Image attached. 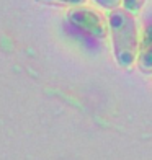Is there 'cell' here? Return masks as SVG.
<instances>
[{
  "label": "cell",
  "instance_id": "6da1fadb",
  "mask_svg": "<svg viewBox=\"0 0 152 160\" xmlns=\"http://www.w3.org/2000/svg\"><path fill=\"white\" fill-rule=\"evenodd\" d=\"M106 21L114 61L121 69H131L136 64L141 36L136 17L126 12L123 7H118V8L108 12Z\"/></svg>",
  "mask_w": 152,
  "mask_h": 160
},
{
  "label": "cell",
  "instance_id": "7a4b0ae2",
  "mask_svg": "<svg viewBox=\"0 0 152 160\" xmlns=\"http://www.w3.org/2000/svg\"><path fill=\"white\" fill-rule=\"evenodd\" d=\"M66 18L72 28H75L79 33H82L87 38L105 39L108 36V21L98 12L85 5L70 7Z\"/></svg>",
  "mask_w": 152,
  "mask_h": 160
},
{
  "label": "cell",
  "instance_id": "3957f363",
  "mask_svg": "<svg viewBox=\"0 0 152 160\" xmlns=\"http://www.w3.org/2000/svg\"><path fill=\"white\" fill-rule=\"evenodd\" d=\"M136 64L144 75H152V25H146L139 36Z\"/></svg>",
  "mask_w": 152,
  "mask_h": 160
},
{
  "label": "cell",
  "instance_id": "277c9868",
  "mask_svg": "<svg viewBox=\"0 0 152 160\" xmlns=\"http://www.w3.org/2000/svg\"><path fill=\"white\" fill-rule=\"evenodd\" d=\"M147 0H121V7L124 8L126 12L133 13V15H139L141 10L144 8V5H146Z\"/></svg>",
  "mask_w": 152,
  "mask_h": 160
},
{
  "label": "cell",
  "instance_id": "5b68a950",
  "mask_svg": "<svg viewBox=\"0 0 152 160\" xmlns=\"http://www.w3.org/2000/svg\"><path fill=\"white\" fill-rule=\"evenodd\" d=\"M95 5H98L100 8H103V10H114V8H118V7H121V0H92Z\"/></svg>",
  "mask_w": 152,
  "mask_h": 160
},
{
  "label": "cell",
  "instance_id": "8992f818",
  "mask_svg": "<svg viewBox=\"0 0 152 160\" xmlns=\"http://www.w3.org/2000/svg\"><path fill=\"white\" fill-rule=\"evenodd\" d=\"M46 3H56V5H67V7H79V5H85L87 0H41Z\"/></svg>",
  "mask_w": 152,
  "mask_h": 160
}]
</instances>
